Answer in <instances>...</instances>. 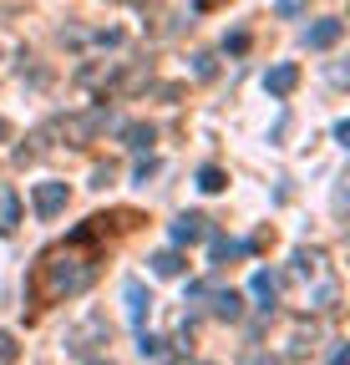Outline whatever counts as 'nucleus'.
Here are the masks:
<instances>
[{
  "mask_svg": "<svg viewBox=\"0 0 350 365\" xmlns=\"http://www.w3.org/2000/svg\"><path fill=\"white\" fill-rule=\"evenodd\" d=\"M97 279V264H86L81 254H76V244L71 249H56V254H46V264H41V294L46 299H66V294H81L86 284Z\"/></svg>",
  "mask_w": 350,
  "mask_h": 365,
  "instance_id": "obj_1",
  "label": "nucleus"
},
{
  "mask_svg": "<svg viewBox=\"0 0 350 365\" xmlns=\"http://www.w3.org/2000/svg\"><path fill=\"white\" fill-rule=\"evenodd\" d=\"M294 274H299L304 284H315V289L335 279V274H330V259H325V249H294Z\"/></svg>",
  "mask_w": 350,
  "mask_h": 365,
  "instance_id": "obj_2",
  "label": "nucleus"
},
{
  "mask_svg": "<svg viewBox=\"0 0 350 365\" xmlns=\"http://www.w3.org/2000/svg\"><path fill=\"white\" fill-rule=\"evenodd\" d=\"M31 203H36V213H41V218H56V213L71 203V188H66V182H36Z\"/></svg>",
  "mask_w": 350,
  "mask_h": 365,
  "instance_id": "obj_3",
  "label": "nucleus"
},
{
  "mask_svg": "<svg viewBox=\"0 0 350 365\" xmlns=\"http://www.w3.org/2000/svg\"><path fill=\"white\" fill-rule=\"evenodd\" d=\"M122 299H127V319H133L138 330H148V314H153V294L143 289V279H127V284H122Z\"/></svg>",
  "mask_w": 350,
  "mask_h": 365,
  "instance_id": "obj_4",
  "label": "nucleus"
},
{
  "mask_svg": "<svg viewBox=\"0 0 350 365\" xmlns=\"http://www.w3.org/2000/svg\"><path fill=\"white\" fill-rule=\"evenodd\" d=\"M340 36H345V21L340 16H325V21H315L310 31H304V46H310V51H330Z\"/></svg>",
  "mask_w": 350,
  "mask_h": 365,
  "instance_id": "obj_5",
  "label": "nucleus"
},
{
  "mask_svg": "<svg viewBox=\"0 0 350 365\" xmlns=\"http://www.w3.org/2000/svg\"><path fill=\"white\" fill-rule=\"evenodd\" d=\"M249 294L259 299V309L269 314V309L279 304V274H274V269H254V279H249Z\"/></svg>",
  "mask_w": 350,
  "mask_h": 365,
  "instance_id": "obj_6",
  "label": "nucleus"
},
{
  "mask_svg": "<svg viewBox=\"0 0 350 365\" xmlns=\"http://www.w3.org/2000/svg\"><path fill=\"white\" fill-rule=\"evenodd\" d=\"M294 86H299V66L294 61H279V66L264 71V91H269V97H289Z\"/></svg>",
  "mask_w": 350,
  "mask_h": 365,
  "instance_id": "obj_7",
  "label": "nucleus"
},
{
  "mask_svg": "<svg viewBox=\"0 0 350 365\" xmlns=\"http://www.w3.org/2000/svg\"><path fill=\"white\" fill-rule=\"evenodd\" d=\"M203 234H208V218L203 213H178V218H173V244H178V249L183 244H198Z\"/></svg>",
  "mask_w": 350,
  "mask_h": 365,
  "instance_id": "obj_8",
  "label": "nucleus"
},
{
  "mask_svg": "<svg viewBox=\"0 0 350 365\" xmlns=\"http://www.w3.org/2000/svg\"><path fill=\"white\" fill-rule=\"evenodd\" d=\"M208 309H213V319H239L244 314V294L239 289H208Z\"/></svg>",
  "mask_w": 350,
  "mask_h": 365,
  "instance_id": "obj_9",
  "label": "nucleus"
},
{
  "mask_svg": "<svg viewBox=\"0 0 350 365\" xmlns=\"http://www.w3.org/2000/svg\"><path fill=\"white\" fill-rule=\"evenodd\" d=\"M122 143L133 148V153H148V148L158 143V132H153L148 122H127V127H122Z\"/></svg>",
  "mask_w": 350,
  "mask_h": 365,
  "instance_id": "obj_10",
  "label": "nucleus"
},
{
  "mask_svg": "<svg viewBox=\"0 0 350 365\" xmlns=\"http://www.w3.org/2000/svg\"><path fill=\"white\" fill-rule=\"evenodd\" d=\"M148 264H153V274H163V279H178V274H183V254L178 249H158Z\"/></svg>",
  "mask_w": 350,
  "mask_h": 365,
  "instance_id": "obj_11",
  "label": "nucleus"
},
{
  "mask_svg": "<svg viewBox=\"0 0 350 365\" xmlns=\"http://www.w3.org/2000/svg\"><path fill=\"white\" fill-rule=\"evenodd\" d=\"M16 223H21V198L16 193H0V234H16Z\"/></svg>",
  "mask_w": 350,
  "mask_h": 365,
  "instance_id": "obj_12",
  "label": "nucleus"
},
{
  "mask_svg": "<svg viewBox=\"0 0 350 365\" xmlns=\"http://www.w3.org/2000/svg\"><path fill=\"white\" fill-rule=\"evenodd\" d=\"M138 350H143V360H168V345L148 330H138Z\"/></svg>",
  "mask_w": 350,
  "mask_h": 365,
  "instance_id": "obj_13",
  "label": "nucleus"
},
{
  "mask_svg": "<svg viewBox=\"0 0 350 365\" xmlns=\"http://www.w3.org/2000/svg\"><path fill=\"white\" fill-rule=\"evenodd\" d=\"M198 188H203V193H224V188H229L224 168H203V173H198Z\"/></svg>",
  "mask_w": 350,
  "mask_h": 365,
  "instance_id": "obj_14",
  "label": "nucleus"
},
{
  "mask_svg": "<svg viewBox=\"0 0 350 365\" xmlns=\"http://www.w3.org/2000/svg\"><path fill=\"white\" fill-rule=\"evenodd\" d=\"M21 360V345H16V335L11 330H0V365H16Z\"/></svg>",
  "mask_w": 350,
  "mask_h": 365,
  "instance_id": "obj_15",
  "label": "nucleus"
},
{
  "mask_svg": "<svg viewBox=\"0 0 350 365\" xmlns=\"http://www.w3.org/2000/svg\"><path fill=\"white\" fill-rule=\"evenodd\" d=\"M213 71H218V66H213V56H208V51H198V56H193V76H198V81H208Z\"/></svg>",
  "mask_w": 350,
  "mask_h": 365,
  "instance_id": "obj_16",
  "label": "nucleus"
},
{
  "mask_svg": "<svg viewBox=\"0 0 350 365\" xmlns=\"http://www.w3.org/2000/svg\"><path fill=\"white\" fill-rule=\"evenodd\" d=\"M274 11H279V16H284V21H294V16H299V11H304V0H274Z\"/></svg>",
  "mask_w": 350,
  "mask_h": 365,
  "instance_id": "obj_17",
  "label": "nucleus"
},
{
  "mask_svg": "<svg viewBox=\"0 0 350 365\" xmlns=\"http://www.w3.org/2000/svg\"><path fill=\"white\" fill-rule=\"evenodd\" d=\"M224 51H234V56H239V51H249V36H244V31H234V36L224 41Z\"/></svg>",
  "mask_w": 350,
  "mask_h": 365,
  "instance_id": "obj_18",
  "label": "nucleus"
},
{
  "mask_svg": "<svg viewBox=\"0 0 350 365\" xmlns=\"http://www.w3.org/2000/svg\"><path fill=\"white\" fill-rule=\"evenodd\" d=\"M330 365H350V350H345V340H335V350H330Z\"/></svg>",
  "mask_w": 350,
  "mask_h": 365,
  "instance_id": "obj_19",
  "label": "nucleus"
},
{
  "mask_svg": "<svg viewBox=\"0 0 350 365\" xmlns=\"http://www.w3.org/2000/svg\"><path fill=\"white\" fill-rule=\"evenodd\" d=\"M107 182H112V163H107V168H97V173H92V188H107Z\"/></svg>",
  "mask_w": 350,
  "mask_h": 365,
  "instance_id": "obj_20",
  "label": "nucleus"
},
{
  "mask_svg": "<svg viewBox=\"0 0 350 365\" xmlns=\"http://www.w3.org/2000/svg\"><path fill=\"white\" fill-rule=\"evenodd\" d=\"M153 173H158V163H153V158H143V163H138V182H148Z\"/></svg>",
  "mask_w": 350,
  "mask_h": 365,
  "instance_id": "obj_21",
  "label": "nucleus"
},
{
  "mask_svg": "<svg viewBox=\"0 0 350 365\" xmlns=\"http://www.w3.org/2000/svg\"><path fill=\"white\" fill-rule=\"evenodd\" d=\"M6 137H11V122H6V117H0V143H6Z\"/></svg>",
  "mask_w": 350,
  "mask_h": 365,
  "instance_id": "obj_22",
  "label": "nucleus"
},
{
  "mask_svg": "<svg viewBox=\"0 0 350 365\" xmlns=\"http://www.w3.org/2000/svg\"><path fill=\"white\" fill-rule=\"evenodd\" d=\"M86 365H112V360H86Z\"/></svg>",
  "mask_w": 350,
  "mask_h": 365,
  "instance_id": "obj_23",
  "label": "nucleus"
}]
</instances>
